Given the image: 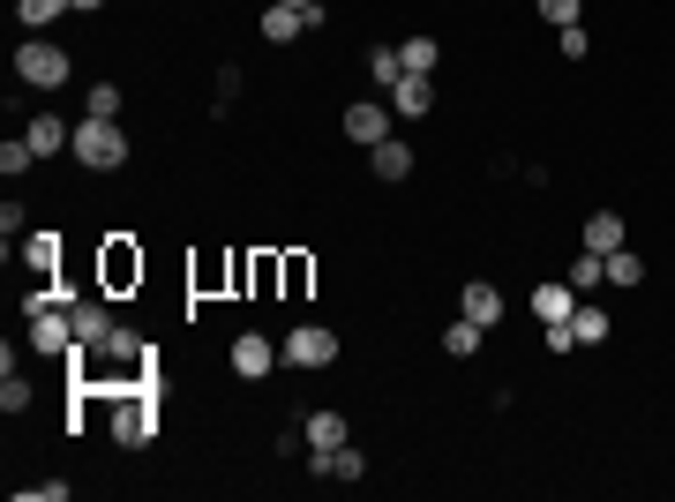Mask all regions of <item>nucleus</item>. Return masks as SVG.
I'll return each mask as SVG.
<instances>
[{"label":"nucleus","mask_w":675,"mask_h":502,"mask_svg":"<svg viewBox=\"0 0 675 502\" xmlns=\"http://www.w3.org/2000/svg\"><path fill=\"white\" fill-rule=\"evenodd\" d=\"M623 241H631V233H623V217H616V210H593L586 233H578V248H593V255H616Z\"/></svg>","instance_id":"12"},{"label":"nucleus","mask_w":675,"mask_h":502,"mask_svg":"<svg viewBox=\"0 0 675 502\" xmlns=\"http://www.w3.org/2000/svg\"><path fill=\"white\" fill-rule=\"evenodd\" d=\"M600 286H608V263H600L593 248H578V263H571V293H600Z\"/></svg>","instance_id":"22"},{"label":"nucleus","mask_w":675,"mask_h":502,"mask_svg":"<svg viewBox=\"0 0 675 502\" xmlns=\"http://www.w3.org/2000/svg\"><path fill=\"white\" fill-rule=\"evenodd\" d=\"M151 435H158V405H151V390L113 398V443H121V450H143Z\"/></svg>","instance_id":"4"},{"label":"nucleus","mask_w":675,"mask_h":502,"mask_svg":"<svg viewBox=\"0 0 675 502\" xmlns=\"http://www.w3.org/2000/svg\"><path fill=\"white\" fill-rule=\"evenodd\" d=\"M23 270H31V278H53V270H60V233H23Z\"/></svg>","instance_id":"16"},{"label":"nucleus","mask_w":675,"mask_h":502,"mask_svg":"<svg viewBox=\"0 0 675 502\" xmlns=\"http://www.w3.org/2000/svg\"><path fill=\"white\" fill-rule=\"evenodd\" d=\"M23 135H31V150H38V158H53V150H68V143H76V127L60 121V113H31Z\"/></svg>","instance_id":"13"},{"label":"nucleus","mask_w":675,"mask_h":502,"mask_svg":"<svg viewBox=\"0 0 675 502\" xmlns=\"http://www.w3.org/2000/svg\"><path fill=\"white\" fill-rule=\"evenodd\" d=\"M23 502H68V480H31Z\"/></svg>","instance_id":"32"},{"label":"nucleus","mask_w":675,"mask_h":502,"mask_svg":"<svg viewBox=\"0 0 675 502\" xmlns=\"http://www.w3.org/2000/svg\"><path fill=\"white\" fill-rule=\"evenodd\" d=\"M533 8H541V23H555V31L578 23V0H533Z\"/></svg>","instance_id":"31"},{"label":"nucleus","mask_w":675,"mask_h":502,"mask_svg":"<svg viewBox=\"0 0 675 502\" xmlns=\"http://www.w3.org/2000/svg\"><path fill=\"white\" fill-rule=\"evenodd\" d=\"M278 360H294V368H338V331H323V323H300V331H286V345H278Z\"/></svg>","instance_id":"3"},{"label":"nucleus","mask_w":675,"mask_h":502,"mask_svg":"<svg viewBox=\"0 0 675 502\" xmlns=\"http://www.w3.org/2000/svg\"><path fill=\"white\" fill-rule=\"evenodd\" d=\"M84 337H76V315L68 308H53V315H31V353H45V360H68Z\"/></svg>","instance_id":"5"},{"label":"nucleus","mask_w":675,"mask_h":502,"mask_svg":"<svg viewBox=\"0 0 675 502\" xmlns=\"http://www.w3.org/2000/svg\"><path fill=\"white\" fill-rule=\"evenodd\" d=\"M600 263H608V293L645 286V255H638V248H616V255H600Z\"/></svg>","instance_id":"17"},{"label":"nucleus","mask_w":675,"mask_h":502,"mask_svg":"<svg viewBox=\"0 0 675 502\" xmlns=\"http://www.w3.org/2000/svg\"><path fill=\"white\" fill-rule=\"evenodd\" d=\"M308 278H316V263H308V255H278V286H286V293H308Z\"/></svg>","instance_id":"28"},{"label":"nucleus","mask_w":675,"mask_h":502,"mask_svg":"<svg viewBox=\"0 0 675 502\" xmlns=\"http://www.w3.org/2000/svg\"><path fill=\"white\" fill-rule=\"evenodd\" d=\"M38 166V150H31V135H8V143H0V172H8V180H23V172Z\"/></svg>","instance_id":"24"},{"label":"nucleus","mask_w":675,"mask_h":502,"mask_svg":"<svg viewBox=\"0 0 675 502\" xmlns=\"http://www.w3.org/2000/svg\"><path fill=\"white\" fill-rule=\"evenodd\" d=\"M571 308H578V293H571V286H541V293H533V315H541V331H549V323H571Z\"/></svg>","instance_id":"19"},{"label":"nucleus","mask_w":675,"mask_h":502,"mask_svg":"<svg viewBox=\"0 0 675 502\" xmlns=\"http://www.w3.org/2000/svg\"><path fill=\"white\" fill-rule=\"evenodd\" d=\"M480 337H488V331H480V323H465V315H458V323L443 331V353H451V360H473V353H480Z\"/></svg>","instance_id":"25"},{"label":"nucleus","mask_w":675,"mask_h":502,"mask_svg":"<svg viewBox=\"0 0 675 502\" xmlns=\"http://www.w3.org/2000/svg\"><path fill=\"white\" fill-rule=\"evenodd\" d=\"M23 225H31V217H23V203H0V233H8V241H23Z\"/></svg>","instance_id":"34"},{"label":"nucleus","mask_w":675,"mask_h":502,"mask_svg":"<svg viewBox=\"0 0 675 502\" xmlns=\"http://www.w3.org/2000/svg\"><path fill=\"white\" fill-rule=\"evenodd\" d=\"M368 76H376V90H398V76H406L398 45H368Z\"/></svg>","instance_id":"23"},{"label":"nucleus","mask_w":675,"mask_h":502,"mask_svg":"<svg viewBox=\"0 0 675 502\" xmlns=\"http://www.w3.org/2000/svg\"><path fill=\"white\" fill-rule=\"evenodd\" d=\"M68 8H76V15H98V8H106V0H68Z\"/></svg>","instance_id":"36"},{"label":"nucleus","mask_w":675,"mask_h":502,"mask_svg":"<svg viewBox=\"0 0 675 502\" xmlns=\"http://www.w3.org/2000/svg\"><path fill=\"white\" fill-rule=\"evenodd\" d=\"M84 113H90V121H121V83H90Z\"/></svg>","instance_id":"27"},{"label":"nucleus","mask_w":675,"mask_h":502,"mask_svg":"<svg viewBox=\"0 0 675 502\" xmlns=\"http://www.w3.org/2000/svg\"><path fill=\"white\" fill-rule=\"evenodd\" d=\"M68 315H76V337L84 345H106V331H113V308L90 293V300H68Z\"/></svg>","instance_id":"14"},{"label":"nucleus","mask_w":675,"mask_h":502,"mask_svg":"<svg viewBox=\"0 0 675 502\" xmlns=\"http://www.w3.org/2000/svg\"><path fill=\"white\" fill-rule=\"evenodd\" d=\"M368 158H376V180H390V188H398V180H413V150H406L398 135H383Z\"/></svg>","instance_id":"15"},{"label":"nucleus","mask_w":675,"mask_h":502,"mask_svg":"<svg viewBox=\"0 0 675 502\" xmlns=\"http://www.w3.org/2000/svg\"><path fill=\"white\" fill-rule=\"evenodd\" d=\"M300 435H308V458H331L345 450V413H300Z\"/></svg>","instance_id":"11"},{"label":"nucleus","mask_w":675,"mask_h":502,"mask_svg":"<svg viewBox=\"0 0 675 502\" xmlns=\"http://www.w3.org/2000/svg\"><path fill=\"white\" fill-rule=\"evenodd\" d=\"M278 8H316V0H278Z\"/></svg>","instance_id":"37"},{"label":"nucleus","mask_w":675,"mask_h":502,"mask_svg":"<svg viewBox=\"0 0 675 502\" xmlns=\"http://www.w3.org/2000/svg\"><path fill=\"white\" fill-rule=\"evenodd\" d=\"M398 60H406V76H435L443 53H435V38H406V45H398Z\"/></svg>","instance_id":"26"},{"label":"nucleus","mask_w":675,"mask_h":502,"mask_svg":"<svg viewBox=\"0 0 675 502\" xmlns=\"http://www.w3.org/2000/svg\"><path fill=\"white\" fill-rule=\"evenodd\" d=\"M300 31H308V15H300V8H278V0L263 8V45H294Z\"/></svg>","instance_id":"18"},{"label":"nucleus","mask_w":675,"mask_h":502,"mask_svg":"<svg viewBox=\"0 0 675 502\" xmlns=\"http://www.w3.org/2000/svg\"><path fill=\"white\" fill-rule=\"evenodd\" d=\"M458 315H465V323H480V331H496V323H504V293H496L488 278H473V286L458 293Z\"/></svg>","instance_id":"10"},{"label":"nucleus","mask_w":675,"mask_h":502,"mask_svg":"<svg viewBox=\"0 0 675 502\" xmlns=\"http://www.w3.org/2000/svg\"><path fill=\"white\" fill-rule=\"evenodd\" d=\"M98 278H106V293H128V286H143V248L113 233V241H106V270H98Z\"/></svg>","instance_id":"7"},{"label":"nucleus","mask_w":675,"mask_h":502,"mask_svg":"<svg viewBox=\"0 0 675 502\" xmlns=\"http://www.w3.org/2000/svg\"><path fill=\"white\" fill-rule=\"evenodd\" d=\"M15 76H23L31 90H60V83H68V53H60L53 38L15 45Z\"/></svg>","instance_id":"2"},{"label":"nucleus","mask_w":675,"mask_h":502,"mask_svg":"<svg viewBox=\"0 0 675 502\" xmlns=\"http://www.w3.org/2000/svg\"><path fill=\"white\" fill-rule=\"evenodd\" d=\"M390 113H398V121H428V113H435V76H398Z\"/></svg>","instance_id":"9"},{"label":"nucleus","mask_w":675,"mask_h":502,"mask_svg":"<svg viewBox=\"0 0 675 502\" xmlns=\"http://www.w3.org/2000/svg\"><path fill=\"white\" fill-rule=\"evenodd\" d=\"M571 331H578V353H586V345H600V337H608V308L578 300V308H571Z\"/></svg>","instance_id":"21"},{"label":"nucleus","mask_w":675,"mask_h":502,"mask_svg":"<svg viewBox=\"0 0 675 502\" xmlns=\"http://www.w3.org/2000/svg\"><path fill=\"white\" fill-rule=\"evenodd\" d=\"M15 15H23L31 31H45V23H60V15H68V0H15Z\"/></svg>","instance_id":"30"},{"label":"nucleus","mask_w":675,"mask_h":502,"mask_svg":"<svg viewBox=\"0 0 675 502\" xmlns=\"http://www.w3.org/2000/svg\"><path fill=\"white\" fill-rule=\"evenodd\" d=\"M390 121H398V113H390L383 98H361V105H345V143H361V150H376L383 135H390Z\"/></svg>","instance_id":"6"},{"label":"nucleus","mask_w":675,"mask_h":502,"mask_svg":"<svg viewBox=\"0 0 675 502\" xmlns=\"http://www.w3.org/2000/svg\"><path fill=\"white\" fill-rule=\"evenodd\" d=\"M549 353H555V360H563V353H578V331H571V323H549Z\"/></svg>","instance_id":"33"},{"label":"nucleus","mask_w":675,"mask_h":502,"mask_svg":"<svg viewBox=\"0 0 675 502\" xmlns=\"http://www.w3.org/2000/svg\"><path fill=\"white\" fill-rule=\"evenodd\" d=\"M76 166H90V172H121L128 166V135H121V121H76Z\"/></svg>","instance_id":"1"},{"label":"nucleus","mask_w":675,"mask_h":502,"mask_svg":"<svg viewBox=\"0 0 675 502\" xmlns=\"http://www.w3.org/2000/svg\"><path fill=\"white\" fill-rule=\"evenodd\" d=\"M586 53H593V38L578 31V23H571V31H563V60H586Z\"/></svg>","instance_id":"35"},{"label":"nucleus","mask_w":675,"mask_h":502,"mask_svg":"<svg viewBox=\"0 0 675 502\" xmlns=\"http://www.w3.org/2000/svg\"><path fill=\"white\" fill-rule=\"evenodd\" d=\"M98 360H113V368H135V360H151V353L135 345V331H121V323H113V331H106V345H98Z\"/></svg>","instance_id":"20"},{"label":"nucleus","mask_w":675,"mask_h":502,"mask_svg":"<svg viewBox=\"0 0 675 502\" xmlns=\"http://www.w3.org/2000/svg\"><path fill=\"white\" fill-rule=\"evenodd\" d=\"M270 368H278V345H270V337H263V331H248V337H233V376H248V382H263V376H270Z\"/></svg>","instance_id":"8"},{"label":"nucleus","mask_w":675,"mask_h":502,"mask_svg":"<svg viewBox=\"0 0 675 502\" xmlns=\"http://www.w3.org/2000/svg\"><path fill=\"white\" fill-rule=\"evenodd\" d=\"M0 413H8V420H15V413H31V382L15 376V368L0 376Z\"/></svg>","instance_id":"29"}]
</instances>
